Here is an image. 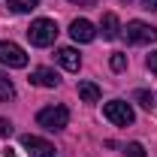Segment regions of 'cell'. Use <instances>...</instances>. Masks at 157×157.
I'll return each instance as SVG.
<instances>
[{"instance_id": "1", "label": "cell", "mask_w": 157, "mask_h": 157, "mask_svg": "<svg viewBox=\"0 0 157 157\" xmlns=\"http://www.w3.org/2000/svg\"><path fill=\"white\" fill-rule=\"evenodd\" d=\"M27 39H30V45L45 48V45H52V42L58 39V24H55L52 18H36V21H30V27H27Z\"/></svg>"}, {"instance_id": "13", "label": "cell", "mask_w": 157, "mask_h": 157, "mask_svg": "<svg viewBox=\"0 0 157 157\" xmlns=\"http://www.w3.org/2000/svg\"><path fill=\"white\" fill-rule=\"evenodd\" d=\"M6 6H9L12 12H30V9L39 6V0H6Z\"/></svg>"}, {"instance_id": "15", "label": "cell", "mask_w": 157, "mask_h": 157, "mask_svg": "<svg viewBox=\"0 0 157 157\" xmlns=\"http://www.w3.org/2000/svg\"><path fill=\"white\" fill-rule=\"evenodd\" d=\"M136 100L145 106V109H154V94H148V91H136Z\"/></svg>"}, {"instance_id": "12", "label": "cell", "mask_w": 157, "mask_h": 157, "mask_svg": "<svg viewBox=\"0 0 157 157\" xmlns=\"http://www.w3.org/2000/svg\"><path fill=\"white\" fill-rule=\"evenodd\" d=\"M15 100V85L6 78V73H0V103H9Z\"/></svg>"}, {"instance_id": "5", "label": "cell", "mask_w": 157, "mask_h": 157, "mask_svg": "<svg viewBox=\"0 0 157 157\" xmlns=\"http://www.w3.org/2000/svg\"><path fill=\"white\" fill-rule=\"evenodd\" d=\"M0 63L21 70V67H27V52H24L21 45H15V42L6 39V42H0Z\"/></svg>"}, {"instance_id": "18", "label": "cell", "mask_w": 157, "mask_h": 157, "mask_svg": "<svg viewBox=\"0 0 157 157\" xmlns=\"http://www.w3.org/2000/svg\"><path fill=\"white\" fill-rule=\"evenodd\" d=\"M148 70L157 76V52H154V55H148Z\"/></svg>"}, {"instance_id": "10", "label": "cell", "mask_w": 157, "mask_h": 157, "mask_svg": "<svg viewBox=\"0 0 157 157\" xmlns=\"http://www.w3.org/2000/svg\"><path fill=\"white\" fill-rule=\"evenodd\" d=\"M100 33H103V39H118V33H121L118 15L106 12V15H103V21H100Z\"/></svg>"}, {"instance_id": "4", "label": "cell", "mask_w": 157, "mask_h": 157, "mask_svg": "<svg viewBox=\"0 0 157 157\" xmlns=\"http://www.w3.org/2000/svg\"><path fill=\"white\" fill-rule=\"evenodd\" d=\"M103 115L109 118L112 124H118V127L133 124V109H130V103H124V100H112V103H106V106H103Z\"/></svg>"}, {"instance_id": "9", "label": "cell", "mask_w": 157, "mask_h": 157, "mask_svg": "<svg viewBox=\"0 0 157 157\" xmlns=\"http://www.w3.org/2000/svg\"><path fill=\"white\" fill-rule=\"evenodd\" d=\"M58 60L63 70H70V73H78V67H82V58H78L76 48H58Z\"/></svg>"}, {"instance_id": "2", "label": "cell", "mask_w": 157, "mask_h": 157, "mask_svg": "<svg viewBox=\"0 0 157 157\" xmlns=\"http://www.w3.org/2000/svg\"><path fill=\"white\" fill-rule=\"evenodd\" d=\"M36 124L39 127H45V130H63L67 124H70V109L67 106H48V109H42L36 115Z\"/></svg>"}, {"instance_id": "17", "label": "cell", "mask_w": 157, "mask_h": 157, "mask_svg": "<svg viewBox=\"0 0 157 157\" xmlns=\"http://www.w3.org/2000/svg\"><path fill=\"white\" fill-rule=\"evenodd\" d=\"M9 133H12V124L6 118H0V136H9Z\"/></svg>"}, {"instance_id": "14", "label": "cell", "mask_w": 157, "mask_h": 157, "mask_svg": "<svg viewBox=\"0 0 157 157\" xmlns=\"http://www.w3.org/2000/svg\"><path fill=\"white\" fill-rule=\"evenodd\" d=\"M109 67H112L115 73H124V70H127V58H124L121 52H115V55L109 58Z\"/></svg>"}, {"instance_id": "11", "label": "cell", "mask_w": 157, "mask_h": 157, "mask_svg": "<svg viewBox=\"0 0 157 157\" xmlns=\"http://www.w3.org/2000/svg\"><path fill=\"white\" fill-rule=\"evenodd\" d=\"M78 97L85 100V103H97L100 100V88L94 82H78Z\"/></svg>"}, {"instance_id": "21", "label": "cell", "mask_w": 157, "mask_h": 157, "mask_svg": "<svg viewBox=\"0 0 157 157\" xmlns=\"http://www.w3.org/2000/svg\"><path fill=\"white\" fill-rule=\"evenodd\" d=\"M142 6H145V9H154V12H157V0H142Z\"/></svg>"}, {"instance_id": "22", "label": "cell", "mask_w": 157, "mask_h": 157, "mask_svg": "<svg viewBox=\"0 0 157 157\" xmlns=\"http://www.w3.org/2000/svg\"><path fill=\"white\" fill-rule=\"evenodd\" d=\"M124 3H127V0H124Z\"/></svg>"}, {"instance_id": "16", "label": "cell", "mask_w": 157, "mask_h": 157, "mask_svg": "<svg viewBox=\"0 0 157 157\" xmlns=\"http://www.w3.org/2000/svg\"><path fill=\"white\" fill-rule=\"evenodd\" d=\"M124 157H145V148H142L139 142H130L127 151H124Z\"/></svg>"}, {"instance_id": "3", "label": "cell", "mask_w": 157, "mask_h": 157, "mask_svg": "<svg viewBox=\"0 0 157 157\" xmlns=\"http://www.w3.org/2000/svg\"><path fill=\"white\" fill-rule=\"evenodd\" d=\"M127 42H133V45L157 42V27L154 24H145V21H130L127 24Z\"/></svg>"}, {"instance_id": "6", "label": "cell", "mask_w": 157, "mask_h": 157, "mask_svg": "<svg viewBox=\"0 0 157 157\" xmlns=\"http://www.w3.org/2000/svg\"><path fill=\"white\" fill-rule=\"evenodd\" d=\"M21 145L30 151L33 157H55V145H48L45 139H39V136H21Z\"/></svg>"}, {"instance_id": "7", "label": "cell", "mask_w": 157, "mask_h": 157, "mask_svg": "<svg viewBox=\"0 0 157 157\" xmlns=\"http://www.w3.org/2000/svg\"><path fill=\"white\" fill-rule=\"evenodd\" d=\"M70 36L76 39V42H91V39L97 36V30H94V24L88 18H76L70 24Z\"/></svg>"}, {"instance_id": "20", "label": "cell", "mask_w": 157, "mask_h": 157, "mask_svg": "<svg viewBox=\"0 0 157 157\" xmlns=\"http://www.w3.org/2000/svg\"><path fill=\"white\" fill-rule=\"evenodd\" d=\"M70 3H76V6H94L97 0H70Z\"/></svg>"}, {"instance_id": "8", "label": "cell", "mask_w": 157, "mask_h": 157, "mask_svg": "<svg viewBox=\"0 0 157 157\" xmlns=\"http://www.w3.org/2000/svg\"><path fill=\"white\" fill-rule=\"evenodd\" d=\"M30 82H33V85H39V88H55L60 78H58V73H55V70L39 67V70H33V73H30Z\"/></svg>"}, {"instance_id": "19", "label": "cell", "mask_w": 157, "mask_h": 157, "mask_svg": "<svg viewBox=\"0 0 157 157\" xmlns=\"http://www.w3.org/2000/svg\"><path fill=\"white\" fill-rule=\"evenodd\" d=\"M0 154H3V157H18V151H15V148H9V145H6V148H3V151H0Z\"/></svg>"}]
</instances>
